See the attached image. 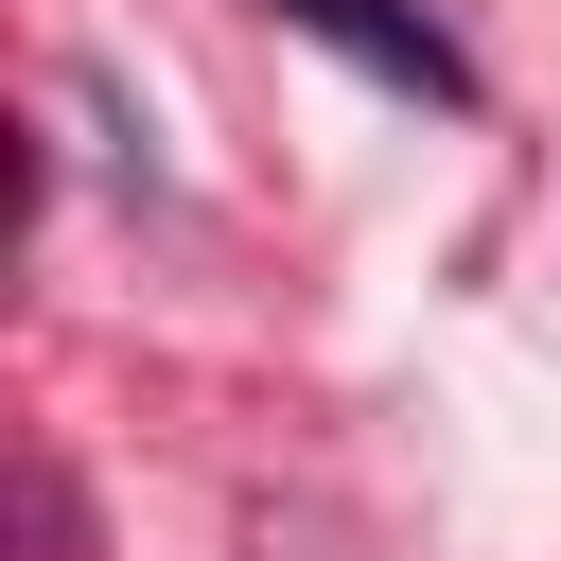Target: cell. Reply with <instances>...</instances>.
Instances as JSON below:
<instances>
[{
  "label": "cell",
  "instance_id": "1",
  "mask_svg": "<svg viewBox=\"0 0 561 561\" xmlns=\"http://www.w3.org/2000/svg\"><path fill=\"white\" fill-rule=\"evenodd\" d=\"M280 35H316V53H351L368 88H403V105H473V53L421 18V0H263Z\"/></svg>",
  "mask_w": 561,
  "mask_h": 561
}]
</instances>
